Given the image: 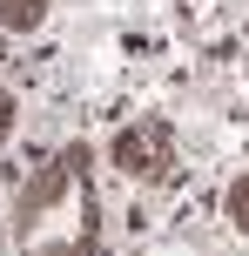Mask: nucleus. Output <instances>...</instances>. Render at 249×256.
Wrapping results in <instances>:
<instances>
[{
  "instance_id": "1",
  "label": "nucleus",
  "mask_w": 249,
  "mask_h": 256,
  "mask_svg": "<svg viewBox=\"0 0 249 256\" xmlns=\"http://www.w3.org/2000/svg\"><path fill=\"white\" fill-rule=\"evenodd\" d=\"M54 216H74L81 230H88V189H81V155H61V162H47L34 182H27L20 196V236L27 243H54Z\"/></svg>"
},
{
  "instance_id": "2",
  "label": "nucleus",
  "mask_w": 249,
  "mask_h": 256,
  "mask_svg": "<svg viewBox=\"0 0 249 256\" xmlns=\"http://www.w3.org/2000/svg\"><path fill=\"white\" fill-rule=\"evenodd\" d=\"M115 168L121 176H142V182H162L175 168V135L162 122H128L115 135Z\"/></svg>"
},
{
  "instance_id": "3",
  "label": "nucleus",
  "mask_w": 249,
  "mask_h": 256,
  "mask_svg": "<svg viewBox=\"0 0 249 256\" xmlns=\"http://www.w3.org/2000/svg\"><path fill=\"white\" fill-rule=\"evenodd\" d=\"M40 14H47V0H0V20L7 27H34Z\"/></svg>"
},
{
  "instance_id": "4",
  "label": "nucleus",
  "mask_w": 249,
  "mask_h": 256,
  "mask_svg": "<svg viewBox=\"0 0 249 256\" xmlns=\"http://www.w3.org/2000/svg\"><path fill=\"white\" fill-rule=\"evenodd\" d=\"M229 216H236V230H249V176L229 189Z\"/></svg>"
},
{
  "instance_id": "5",
  "label": "nucleus",
  "mask_w": 249,
  "mask_h": 256,
  "mask_svg": "<svg viewBox=\"0 0 249 256\" xmlns=\"http://www.w3.org/2000/svg\"><path fill=\"white\" fill-rule=\"evenodd\" d=\"M7 128H13V102H7V88H0V142H7Z\"/></svg>"
}]
</instances>
